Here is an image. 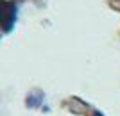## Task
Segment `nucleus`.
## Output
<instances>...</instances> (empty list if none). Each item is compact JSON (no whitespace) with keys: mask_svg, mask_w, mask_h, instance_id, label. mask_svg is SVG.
<instances>
[{"mask_svg":"<svg viewBox=\"0 0 120 116\" xmlns=\"http://www.w3.org/2000/svg\"><path fill=\"white\" fill-rule=\"evenodd\" d=\"M0 7H2V30L9 32L16 21V5L9 0H2Z\"/></svg>","mask_w":120,"mask_h":116,"instance_id":"obj_1","label":"nucleus"}]
</instances>
